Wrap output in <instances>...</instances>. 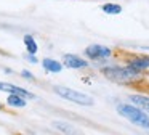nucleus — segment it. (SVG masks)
<instances>
[{
	"mask_svg": "<svg viewBox=\"0 0 149 135\" xmlns=\"http://www.w3.org/2000/svg\"><path fill=\"white\" fill-rule=\"evenodd\" d=\"M119 60H122L125 63V66L132 68L136 71H146L149 69V55L144 53H132V51H125V50H117L114 51Z\"/></svg>",
	"mask_w": 149,
	"mask_h": 135,
	"instance_id": "obj_4",
	"label": "nucleus"
},
{
	"mask_svg": "<svg viewBox=\"0 0 149 135\" xmlns=\"http://www.w3.org/2000/svg\"><path fill=\"white\" fill-rule=\"evenodd\" d=\"M52 125H53V129H56V130L63 135H84L77 127H74L72 124L64 122V121H53Z\"/></svg>",
	"mask_w": 149,
	"mask_h": 135,
	"instance_id": "obj_8",
	"label": "nucleus"
},
{
	"mask_svg": "<svg viewBox=\"0 0 149 135\" xmlns=\"http://www.w3.org/2000/svg\"><path fill=\"white\" fill-rule=\"evenodd\" d=\"M7 105L11 108H24L27 105V100L19 95H8L7 96Z\"/></svg>",
	"mask_w": 149,
	"mask_h": 135,
	"instance_id": "obj_12",
	"label": "nucleus"
},
{
	"mask_svg": "<svg viewBox=\"0 0 149 135\" xmlns=\"http://www.w3.org/2000/svg\"><path fill=\"white\" fill-rule=\"evenodd\" d=\"M3 109H5V106H3V105H0V111H3Z\"/></svg>",
	"mask_w": 149,
	"mask_h": 135,
	"instance_id": "obj_16",
	"label": "nucleus"
},
{
	"mask_svg": "<svg viewBox=\"0 0 149 135\" xmlns=\"http://www.w3.org/2000/svg\"><path fill=\"white\" fill-rule=\"evenodd\" d=\"M15 135H21V134H15Z\"/></svg>",
	"mask_w": 149,
	"mask_h": 135,
	"instance_id": "obj_17",
	"label": "nucleus"
},
{
	"mask_svg": "<svg viewBox=\"0 0 149 135\" xmlns=\"http://www.w3.org/2000/svg\"><path fill=\"white\" fill-rule=\"evenodd\" d=\"M53 92H55L58 96L68 100V101L75 103V105H80V106H93L95 105L93 96L87 95V93H84V92H79V90L64 87V85H55L53 87Z\"/></svg>",
	"mask_w": 149,
	"mask_h": 135,
	"instance_id": "obj_3",
	"label": "nucleus"
},
{
	"mask_svg": "<svg viewBox=\"0 0 149 135\" xmlns=\"http://www.w3.org/2000/svg\"><path fill=\"white\" fill-rule=\"evenodd\" d=\"M100 72L106 77L109 82L119 84L123 87H130L135 90H141V92L149 93V82L148 76L144 71H136L128 66H117V64H111V66H103Z\"/></svg>",
	"mask_w": 149,
	"mask_h": 135,
	"instance_id": "obj_1",
	"label": "nucleus"
},
{
	"mask_svg": "<svg viewBox=\"0 0 149 135\" xmlns=\"http://www.w3.org/2000/svg\"><path fill=\"white\" fill-rule=\"evenodd\" d=\"M130 101L135 106H138L139 109H143L144 112H149V95H143V93H136V95L128 96Z\"/></svg>",
	"mask_w": 149,
	"mask_h": 135,
	"instance_id": "obj_10",
	"label": "nucleus"
},
{
	"mask_svg": "<svg viewBox=\"0 0 149 135\" xmlns=\"http://www.w3.org/2000/svg\"><path fill=\"white\" fill-rule=\"evenodd\" d=\"M21 76H23V79H26V80H29V82H34V74L31 72V71H27V69H23L21 71Z\"/></svg>",
	"mask_w": 149,
	"mask_h": 135,
	"instance_id": "obj_14",
	"label": "nucleus"
},
{
	"mask_svg": "<svg viewBox=\"0 0 149 135\" xmlns=\"http://www.w3.org/2000/svg\"><path fill=\"white\" fill-rule=\"evenodd\" d=\"M23 42H24V47H26L27 53H29V55H37V51H39V45H37L36 39H34L32 35H31V34H24Z\"/></svg>",
	"mask_w": 149,
	"mask_h": 135,
	"instance_id": "obj_11",
	"label": "nucleus"
},
{
	"mask_svg": "<svg viewBox=\"0 0 149 135\" xmlns=\"http://www.w3.org/2000/svg\"><path fill=\"white\" fill-rule=\"evenodd\" d=\"M42 68L50 74H59L63 71V63H59L58 60H53V58H43L42 60Z\"/></svg>",
	"mask_w": 149,
	"mask_h": 135,
	"instance_id": "obj_9",
	"label": "nucleus"
},
{
	"mask_svg": "<svg viewBox=\"0 0 149 135\" xmlns=\"http://www.w3.org/2000/svg\"><path fill=\"white\" fill-rule=\"evenodd\" d=\"M24 60H27V61H31V63H39V60H37V56L36 55H24Z\"/></svg>",
	"mask_w": 149,
	"mask_h": 135,
	"instance_id": "obj_15",
	"label": "nucleus"
},
{
	"mask_svg": "<svg viewBox=\"0 0 149 135\" xmlns=\"http://www.w3.org/2000/svg\"><path fill=\"white\" fill-rule=\"evenodd\" d=\"M117 112H119L122 117H125L127 121H130L132 124L138 125V127H141V129H149L148 112L139 109L138 106L130 105V103H119V105H117Z\"/></svg>",
	"mask_w": 149,
	"mask_h": 135,
	"instance_id": "obj_2",
	"label": "nucleus"
},
{
	"mask_svg": "<svg viewBox=\"0 0 149 135\" xmlns=\"http://www.w3.org/2000/svg\"><path fill=\"white\" fill-rule=\"evenodd\" d=\"M63 66L69 68V69H85L88 66V61L75 53H64L63 55Z\"/></svg>",
	"mask_w": 149,
	"mask_h": 135,
	"instance_id": "obj_7",
	"label": "nucleus"
},
{
	"mask_svg": "<svg viewBox=\"0 0 149 135\" xmlns=\"http://www.w3.org/2000/svg\"><path fill=\"white\" fill-rule=\"evenodd\" d=\"M101 11L106 13V15H120V13H122V5L107 2V3H103V5H101Z\"/></svg>",
	"mask_w": 149,
	"mask_h": 135,
	"instance_id": "obj_13",
	"label": "nucleus"
},
{
	"mask_svg": "<svg viewBox=\"0 0 149 135\" xmlns=\"http://www.w3.org/2000/svg\"><path fill=\"white\" fill-rule=\"evenodd\" d=\"M0 92H5V93H8V95H19L26 100L36 98V95L31 93L29 90L23 89V87H19V85H15V84H10V82H0Z\"/></svg>",
	"mask_w": 149,
	"mask_h": 135,
	"instance_id": "obj_6",
	"label": "nucleus"
},
{
	"mask_svg": "<svg viewBox=\"0 0 149 135\" xmlns=\"http://www.w3.org/2000/svg\"><path fill=\"white\" fill-rule=\"evenodd\" d=\"M84 55L91 61H101V60H106V58H111L114 55V50L106 45H100V44H93V45H88L87 48L84 50Z\"/></svg>",
	"mask_w": 149,
	"mask_h": 135,
	"instance_id": "obj_5",
	"label": "nucleus"
}]
</instances>
